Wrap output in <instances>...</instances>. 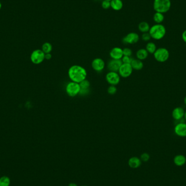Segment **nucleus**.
<instances>
[{"instance_id": "f257e3e1", "label": "nucleus", "mask_w": 186, "mask_h": 186, "mask_svg": "<svg viewBox=\"0 0 186 186\" xmlns=\"http://www.w3.org/2000/svg\"><path fill=\"white\" fill-rule=\"evenodd\" d=\"M68 76L70 80L80 83L87 78V72L84 67L81 65H72L68 70Z\"/></svg>"}, {"instance_id": "f03ea898", "label": "nucleus", "mask_w": 186, "mask_h": 186, "mask_svg": "<svg viewBox=\"0 0 186 186\" xmlns=\"http://www.w3.org/2000/svg\"><path fill=\"white\" fill-rule=\"evenodd\" d=\"M166 28L163 25L157 24L150 27L149 32L151 38L156 41H159L163 38L166 36Z\"/></svg>"}, {"instance_id": "7ed1b4c3", "label": "nucleus", "mask_w": 186, "mask_h": 186, "mask_svg": "<svg viewBox=\"0 0 186 186\" xmlns=\"http://www.w3.org/2000/svg\"><path fill=\"white\" fill-rule=\"evenodd\" d=\"M171 7V0H154L153 8L156 12L164 14L170 11Z\"/></svg>"}, {"instance_id": "20e7f679", "label": "nucleus", "mask_w": 186, "mask_h": 186, "mask_svg": "<svg viewBox=\"0 0 186 186\" xmlns=\"http://www.w3.org/2000/svg\"><path fill=\"white\" fill-rule=\"evenodd\" d=\"M155 59L160 63H164L168 61L170 57L168 50L164 47L157 49L155 53L153 54Z\"/></svg>"}, {"instance_id": "39448f33", "label": "nucleus", "mask_w": 186, "mask_h": 186, "mask_svg": "<svg viewBox=\"0 0 186 186\" xmlns=\"http://www.w3.org/2000/svg\"><path fill=\"white\" fill-rule=\"evenodd\" d=\"M80 90L81 87L80 84L73 81L67 83L65 87V92L68 96L71 97H76L79 95Z\"/></svg>"}, {"instance_id": "423d86ee", "label": "nucleus", "mask_w": 186, "mask_h": 186, "mask_svg": "<svg viewBox=\"0 0 186 186\" xmlns=\"http://www.w3.org/2000/svg\"><path fill=\"white\" fill-rule=\"evenodd\" d=\"M45 54L44 52L41 49H37L34 50L32 52L30 56V59L32 63L34 64L38 65L45 60Z\"/></svg>"}, {"instance_id": "0eeeda50", "label": "nucleus", "mask_w": 186, "mask_h": 186, "mask_svg": "<svg viewBox=\"0 0 186 186\" xmlns=\"http://www.w3.org/2000/svg\"><path fill=\"white\" fill-rule=\"evenodd\" d=\"M120 77L118 72L109 71L106 76V80L110 85H116L119 84L120 81Z\"/></svg>"}, {"instance_id": "6e6552de", "label": "nucleus", "mask_w": 186, "mask_h": 186, "mask_svg": "<svg viewBox=\"0 0 186 186\" xmlns=\"http://www.w3.org/2000/svg\"><path fill=\"white\" fill-rule=\"evenodd\" d=\"M139 36L136 32H130L125 36L122 39V41L125 44L133 45L138 43L139 41Z\"/></svg>"}, {"instance_id": "1a4fd4ad", "label": "nucleus", "mask_w": 186, "mask_h": 186, "mask_svg": "<svg viewBox=\"0 0 186 186\" xmlns=\"http://www.w3.org/2000/svg\"><path fill=\"white\" fill-rule=\"evenodd\" d=\"M132 72V67L130 64L123 63L118 71V74L123 78H128L131 75Z\"/></svg>"}, {"instance_id": "9d476101", "label": "nucleus", "mask_w": 186, "mask_h": 186, "mask_svg": "<svg viewBox=\"0 0 186 186\" xmlns=\"http://www.w3.org/2000/svg\"><path fill=\"white\" fill-rule=\"evenodd\" d=\"M105 61L100 58H96L92 61V68L97 72L102 71L105 67Z\"/></svg>"}, {"instance_id": "9b49d317", "label": "nucleus", "mask_w": 186, "mask_h": 186, "mask_svg": "<svg viewBox=\"0 0 186 186\" xmlns=\"http://www.w3.org/2000/svg\"><path fill=\"white\" fill-rule=\"evenodd\" d=\"M123 62L121 59H112L107 63V69L110 71L118 72L120 67Z\"/></svg>"}, {"instance_id": "f8f14e48", "label": "nucleus", "mask_w": 186, "mask_h": 186, "mask_svg": "<svg viewBox=\"0 0 186 186\" xmlns=\"http://www.w3.org/2000/svg\"><path fill=\"white\" fill-rule=\"evenodd\" d=\"M174 132L177 136L186 137V123H179L174 128Z\"/></svg>"}, {"instance_id": "ddd939ff", "label": "nucleus", "mask_w": 186, "mask_h": 186, "mask_svg": "<svg viewBox=\"0 0 186 186\" xmlns=\"http://www.w3.org/2000/svg\"><path fill=\"white\" fill-rule=\"evenodd\" d=\"M110 56L113 59H121L123 56V49L120 47H113L110 51Z\"/></svg>"}, {"instance_id": "4468645a", "label": "nucleus", "mask_w": 186, "mask_h": 186, "mask_svg": "<svg viewBox=\"0 0 186 186\" xmlns=\"http://www.w3.org/2000/svg\"><path fill=\"white\" fill-rule=\"evenodd\" d=\"M185 110L184 108L181 107H177L173 110L172 111V117L175 120H180L183 119L184 115Z\"/></svg>"}, {"instance_id": "2eb2a0df", "label": "nucleus", "mask_w": 186, "mask_h": 186, "mask_svg": "<svg viewBox=\"0 0 186 186\" xmlns=\"http://www.w3.org/2000/svg\"><path fill=\"white\" fill-rule=\"evenodd\" d=\"M122 0H112L110 1V8L115 11H119L123 8Z\"/></svg>"}, {"instance_id": "dca6fc26", "label": "nucleus", "mask_w": 186, "mask_h": 186, "mask_svg": "<svg viewBox=\"0 0 186 186\" xmlns=\"http://www.w3.org/2000/svg\"><path fill=\"white\" fill-rule=\"evenodd\" d=\"M141 159L137 157H131L128 160V165L131 168L136 169L141 165Z\"/></svg>"}, {"instance_id": "f3484780", "label": "nucleus", "mask_w": 186, "mask_h": 186, "mask_svg": "<svg viewBox=\"0 0 186 186\" xmlns=\"http://www.w3.org/2000/svg\"><path fill=\"white\" fill-rule=\"evenodd\" d=\"M130 64L132 67L133 70H141L144 67V64L142 61H141L137 58H133Z\"/></svg>"}, {"instance_id": "a211bd4d", "label": "nucleus", "mask_w": 186, "mask_h": 186, "mask_svg": "<svg viewBox=\"0 0 186 186\" xmlns=\"http://www.w3.org/2000/svg\"><path fill=\"white\" fill-rule=\"evenodd\" d=\"M149 53L145 49H140L136 52V57L141 61H144L148 58Z\"/></svg>"}, {"instance_id": "6ab92c4d", "label": "nucleus", "mask_w": 186, "mask_h": 186, "mask_svg": "<svg viewBox=\"0 0 186 186\" xmlns=\"http://www.w3.org/2000/svg\"><path fill=\"white\" fill-rule=\"evenodd\" d=\"M174 162L176 166L181 167L186 163V158L182 155H176L174 158Z\"/></svg>"}, {"instance_id": "aec40b11", "label": "nucleus", "mask_w": 186, "mask_h": 186, "mask_svg": "<svg viewBox=\"0 0 186 186\" xmlns=\"http://www.w3.org/2000/svg\"><path fill=\"white\" fill-rule=\"evenodd\" d=\"M150 29V25L146 21H142L141 23H139L138 25V29L142 33L149 32Z\"/></svg>"}, {"instance_id": "412c9836", "label": "nucleus", "mask_w": 186, "mask_h": 186, "mask_svg": "<svg viewBox=\"0 0 186 186\" xmlns=\"http://www.w3.org/2000/svg\"><path fill=\"white\" fill-rule=\"evenodd\" d=\"M153 20L157 24H162L164 20V14L156 12L153 16Z\"/></svg>"}, {"instance_id": "4be33fe9", "label": "nucleus", "mask_w": 186, "mask_h": 186, "mask_svg": "<svg viewBox=\"0 0 186 186\" xmlns=\"http://www.w3.org/2000/svg\"><path fill=\"white\" fill-rule=\"evenodd\" d=\"M145 49L150 54H154L157 50V46L155 43L149 41L146 45Z\"/></svg>"}, {"instance_id": "5701e85b", "label": "nucleus", "mask_w": 186, "mask_h": 186, "mask_svg": "<svg viewBox=\"0 0 186 186\" xmlns=\"http://www.w3.org/2000/svg\"><path fill=\"white\" fill-rule=\"evenodd\" d=\"M41 50L44 52L45 54L51 53V52L52 50V45H51V43H49V42L44 43L42 45V47H41Z\"/></svg>"}, {"instance_id": "b1692460", "label": "nucleus", "mask_w": 186, "mask_h": 186, "mask_svg": "<svg viewBox=\"0 0 186 186\" xmlns=\"http://www.w3.org/2000/svg\"><path fill=\"white\" fill-rule=\"evenodd\" d=\"M11 180L6 176H3L0 178V186H9Z\"/></svg>"}, {"instance_id": "393cba45", "label": "nucleus", "mask_w": 186, "mask_h": 186, "mask_svg": "<svg viewBox=\"0 0 186 186\" xmlns=\"http://www.w3.org/2000/svg\"><path fill=\"white\" fill-rule=\"evenodd\" d=\"M79 84L80 85L81 89H90V83L89 81L87 80V79L82 81Z\"/></svg>"}, {"instance_id": "a878e982", "label": "nucleus", "mask_w": 186, "mask_h": 186, "mask_svg": "<svg viewBox=\"0 0 186 186\" xmlns=\"http://www.w3.org/2000/svg\"><path fill=\"white\" fill-rule=\"evenodd\" d=\"M117 92V88L115 85H110L108 88V93L110 95H115Z\"/></svg>"}, {"instance_id": "bb28decb", "label": "nucleus", "mask_w": 186, "mask_h": 186, "mask_svg": "<svg viewBox=\"0 0 186 186\" xmlns=\"http://www.w3.org/2000/svg\"><path fill=\"white\" fill-rule=\"evenodd\" d=\"M123 56H129L131 57L132 55V50L128 48V47H125L123 49Z\"/></svg>"}, {"instance_id": "cd10ccee", "label": "nucleus", "mask_w": 186, "mask_h": 186, "mask_svg": "<svg viewBox=\"0 0 186 186\" xmlns=\"http://www.w3.org/2000/svg\"><path fill=\"white\" fill-rule=\"evenodd\" d=\"M151 39V37L150 34H149V32L144 33L141 35V39L144 41L148 42V41H150Z\"/></svg>"}, {"instance_id": "c85d7f7f", "label": "nucleus", "mask_w": 186, "mask_h": 186, "mask_svg": "<svg viewBox=\"0 0 186 186\" xmlns=\"http://www.w3.org/2000/svg\"><path fill=\"white\" fill-rule=\"evenodd\" d=\"M101 6L104 9H108L110 8V1L103 0L101 3Z\"/></svg>"}, {"instance_id": "c756f323", "label": "nucleus", "mask_w": 186, "mask_h": 186, "mask_svg": "<svg viewBox=\"0 0 186 186\" xmlns=\"http://www.w3.org/2000/svg\"><path fill=\"white\" fill-rule=\"evenodd\" d=\"M133 58L132 57L129 56H123L121 58V61L123 63H125V64H131V62L132 61Z\"/></svg>"}, {"instance_id": "7c9ffc66", "label": "nucleus", "mask_w": 186, "mask_h": 186, "mask_svg": "<svg viewBox=\"0 0 186 186\" xmlns=\"http://www.w3.org/2000/svg\"><path fill=\"white\" fill-rule=\"evenodd\" d=\"M150 159V155L148 153H143V154H141V159L142 161L148 162Z\"/></svg>"}, {"instance_id": "2f4dec72", "label": "nucleus", "mask_w": 186, "mask_h": 186, "mask_svg": "<svg viewBox=\"0 0 186 186\" xmlns=\"http://www.w3.org/2000/svg\"><path fill=\"white\" fill-rule=\"evenodd\" d=\"M90 92V89H81L79 95L81 96H86L89 94Z\"/></svg>"}, {"instance_id": "473e14b6", "label": "nucleus", "mask_w": 186, "mask_h": 186, "mask_svg": "<svg viewBox=\"0 0 186 186\" xmlns=\"http://www.w3.org/2000/svg\"><path fill=\"white\" fill-rule=\"evenodd\" d=\"M182 38L184 42L186 44V29L184 30L182 34Z\"/></svg>"}, {"instance_id": "72a5a7b5", "label": "nucleus", "mask_w": 186, "mask_h": 186, "mask_svg": "<svg viewBox=\"0 0 186 186\" xmlns=\"http://www.w3.org/2000/svg\"><path fill=\"white\" fill-rule=\"evenodd\" d=\"M52 58V54L51 53L49 54H45V59L50 60Z\"/></svg>"}, {"instance_id": "f704fd0d", "label": "nucleus", "mask_w": 186, "mask_h": 186, "mask_svg": "<svg viewBox=\"0 0 186 186\" xmlns=\"http://www.w3.org/2000/svg\"><path fill=\"white\" fill-rule=\"evenodd\" d=\"M68 186H77L76 184H75V183H74V182H72V183H70V184L68 185Z\"/></svg>"}, {"instance_id": "c9c22d12", "label": "nucleus", "mask_w": 186, "mask_h": 186, "mask_svg": "<svg viewBox=\"0 0 186 186\" xmlns=\"http://www.w3.org/2000/svg\"><path fill=\"white\" fill-rule=\"evenodd\" d=\"M184 103L185 104V105L186 106V96L184 98Z\"/></svg>"}, {"instance_id": "e433bc0d", "label": "nucleus", "mask_w": 186, "mask_h": 186, "mask_svg": "<svg viewBox=\"0 0 186 186\" xmlns=\"http://www.w3.org/2000/svg\"><path fill=\"white\" fill-rule=\"evenodd\" d=\"M184 118L185 119V120L186 121V110H185V112H184Z\"/></svg>"}, {"instance_id": "4c0bfd02", "label": "nucleus", "mask_w": 186, "mask_h": 186, "mask_svg": "<svg viewBox=\"0 0 186 186\" xmlns=\"http://www.w3.org/2000/svg\"><path fill=\"white\" fill-rule=\"evenodd\" d=\"M1 8H2V4H1V2H0V10L1 9Z\"/></svg>"}, {"instance_id": "58836bf2", "label": "nucleus", "mask_w": 186, "mask_h": 186, "mask_svg": "<svg viewBox=\"0 0 186 186\" xmlns=\"http://www.w3.org/2000/svg\"><path fill=\"white\" fill-rule=\"evenodd\" d=\"M95 1H100V0H95Z\"/></svg>"}, {"instance_id": "ea45409f", "label": "nucleus", "mask_w": 186, "mask_h": 186, "mask_svg": "<svg viewBox=\"0 0 186 186\" xmlns=\"http://www.w3.org/2000/svg\"><path fill=\"white\" fill-rule=\"evenodd\" d=\"M107 1H111L112 0H107Z\"/></svg>"}, {"instance_id": "a19ab883", "label": "nucleus", "mask_w": 186, "mask_h": 186, "mask_svg": "<svg viewBox=\"0 0 186 186\" xmlns=\"http://www.w3.org/2000/svg\"></svg>"}]
</instances>
